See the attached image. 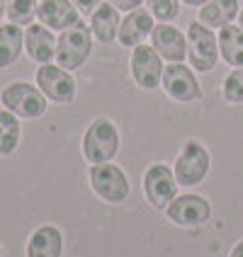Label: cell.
I'll use <instances>...</instances> for the list:
<instances>
[{
    "label": "cell",
    "mask_w": 243,
    "mask_h": 257,
    "mask_svg": "<svg viewBox=\"0 0 243 257\" xmlns=\"http://www.w3.org/2000/svg\"><path fill=\"white\" fill-rule=\"evenodd\" d=\"M90 185L93 192L107 204H122L129 197V177L119 165L100 163L90 168Z\"/></svg>",
    "instance_id": "5"
},
{
    "label": "cell",
    "mask_w": 243,
    "mask_h": 257,
    "mask_svg": "<svg viewBox=\"0 0 243 257\" xmlns=\"http://www.w3.org/2000/svg\"><path fill=\"white\" fill-rule=\"evenodd\" d=\"M25 49V32L20 25H3L0 27V68H10Z\"/></svg>",
    "instance_id": "19"
},
{
    "label": "cell",
    "mask_w": 243,
    "mask_h": 257,
    "mask_svg": "<svg viewBox=\"0 0 243 257\" xmlns=\"http://www.w3.org/2000/svg\"><path fill=\"white\" fill-rule=\"evenodd\" d=\"M22 136V128H20V116L13 114L10 109H3L0 112V156H10Z\"/></svg>",
    "instance_id": "21"
},
{
    "label": "cell",
    "mask_w": 243,
    "mask_h": 257,
    "mask_svg": "<svg viewBox=\"0 0 243 257\" xmlns=\"http://www.w3.org/2000/svg\"><path fill=\"white\" fill-rule=\"evenodd\" d=\"M143 5L158 22H173L180 15V0H143Z\"/></svg>",
    "instance_id": "24"
},
{
    "label": "cell",
    "mask_w": 243,
    "mask_h": 257,
    "mask_svg": "<svg viewBox=\"0 0 243 257\" xmlns=\"http://www.w3.org/2000/svg\"><path fill=\"white\" fill-rule=\"evenodd\" d=\"M107 3H112L119 13H131V10L143 5V0H107Z\"/></svg>",
    "instance_id": "25"
},
{
    "label": "cell",
    "mask_w": 243,
    "mask_h": 257,
    "mask_svg": "<svg viewBox=\"0 0 243 257\" xmlns=\"http://www.w3.org/2000/svg\"><path fill=\"white\" fill-rule=\"evenodd\" d=\"M129 66H131V78H134V83L141 87V90H156V87H160L166 66H163L160 54H158L151 44H139V46H134Z\"/></svg>",
    "instance_id": "7"
},
{
    "label": "cell",
    "mask_w": 243,
    "mask_h": 257,
    "mask_svg": "<svg viewBox=\"0 0 243 257\" xmlns=\"http://www.w3.org/2000/svg\"><path fill=\"white\" fill-rule=\"evenodd\" d=\"M119 143L122 136L115 121L107 116H98L90 121V126L83 134V156L90 165L110 163L119 153Z\"/></svg>",
    "instance_id": "1"
},
{
    "label": "cell",
    "mask_w": 243,
    "mask_h": 257,
    "mask_svg": "<svg viewBox=\"0 0 243 257\" xmlns=\"http://www.w3.org/2000/svg\"><path fill=\"white\" fill-rule=\"evenodd\" d=\"M37 17L51 32H63V29L78 25L83 15L78 13V8L71 0H42L37 8Z\"/></svg>",
    "instance_id": "14"
},
{
    "label": "cell",
    "mask_w": 243,
    "mask_h": 257,
    "mask_svg": "<svg viewBox=\"0 0 243 257\" xmlns=\"http://www.w3.org/2000/svg\"><path fill=\"white\" fill-rule=\"evenodd\" d=\"M93 32L83 20L73 27L63 29L56 39V63L66 71H78L93 51Z\"/></svg>",
    "instance_id": "2"
},
{
    "label": "cell",
    "mask_w": 243,
    "mask_h": 257,
    "mask_svg": "<svg viewBox=\"0 0 243 257\" xmlns=\"http://www.w3.org/2000/svg\"><path fill=\"white\" fill-rule=\"evenodd\" d=\"M37 8L39 3L37 0H8V20L13 25H20V27H29L32 20L37 17Z\"/></svg>",
    "instance_id": "22"
},
{
    "label": "cell",
    "mask_w": 243,
    "mask_h": 257,
    "mask_svg": "<svg viewBox=\"0 0 243 257\" xmlns=\"http://www.w3.org/2000/svg\"><path fill=\"white\" fill-rule=\"evenodd\" d=\"M0 102L5 109H10L13 114L22 116V119H37L46 112V95L37 85L29 83H10L0 92Z\"/></svg>",
    "instance_id": "4"
},
{
    "label": "cell",
    "mask_w": 243,
    "mask_h": 257,
    "mask_svg": "<svg viewBox=\"0 0 243 257\" xmlns=\"http://www.w3.org/2000/svg\"><path fill=\"white\" fill-rule=\"evenodd\" d=\"M209 172V153L200 141H187L175 160V180L183 187H195Z\"/></svg>",
    "instance_id": "8"
},
{
    "label": "cell",
    "mask_w": 243,
    "mask_h": 257,
    "mask_svg": "<svg viewBox=\"0 0 243 257\" xmlns=\"http://www.w3.org/2000/svg\"><path fill=\"white\" fill-rule=\"evenodd\" d=\"M231 257H243V240H241L238 245H236L233 250H231Z\"/></svg>",
    "instance_id": "28"
},
{
    "label": "cell",
    "mask_w": 243,
    "mask_h": 257,
    "mask_svg": "<svg viewBox=\"0 0 243 257\" xmlns=\"http://www.w3.org/2000/svg\"><path fill=\"white\" fill-rule=\"evenodd\" d=\"M185 37L190 66L197 73L214 71L216 61H219V37H216L214 29H209L200 20H195V22H190Z\"/></svg>",
    "instance_id": "3"
},
{
    "label": "cell",
    "mask_w": 243,
    "mask_h": 257,
    "mask_svg": "<svg viewBox=\"0 0 243 257\" xmlns=\"http://www.w3.org/2000/svg\"><path fill=\"white\" fill-rule=\"evenodd\" d=\"M5 10H8V0H0V20L5 17Z\"/></svg>",
    "instance_id": "29"
},
{
    "label": "cell",
    "mask_w": 243,
    "mask_h": 257,
    "mask_svg": "<svg viewBox=\"0 0 243 257\" xmlns=\"http://www.w3.org/2000/svg\"><path fill=\"white\" fill-rule=\"evenodd\" d=\"M219 54L233 68H241L243 66V27L241 25H226V27L219 29Z\"/></svg>",
    "instance_id": "20"
},
{
    "label": "cell",
    "mask_w": 243,
    "mask_h": 257,
    "mask_svg": "<svg viewBox=\"0 0 243 257\" xmlns=\"http://www.w3.org/2000/svg\"><path fill=\"white\" fill-rule=\"evenodd\" d=\"M221 95H224V100L229 102V104H243V66L241 68H233L224 78Z\"/></svg>",
    "instance_id": "23"
},
{
    "label": "cell",
    "mask_w": 243,
    "mask_h": 257,
    "mask_svg": "<svg viewBox=\"0 0 243 257\" xmlns=\"http://www.w3.org/2000/svg\"><path fill=\"white\" fill-rule=\"evenodd\" d=\"M238 13H241L238 0H209L200 8V22L209 29H221L226 25H233V20H238Z\"/></svg>",
    "instance_id": "18"
},
{
    "label": "cell",
    "mask_w": 243,
    "mask_h": 257,
    "mask_svg": "<svg viewBox=\"0 0 243 257\" xmlns=\"http://www.w3.org/2000/svg\"><path fill=\"white\" fill-rule=\"evenodd\" d=\"M63 235L56 226H42L29 235L27 257H61Z\"/></svg>",
    "instance_id": "17"
},
{
    "label": "cell",
    "mask_w": 243,
    "mask_h": 257,
    "mask_svg": "<svg viewBox=\"0 0 243 257\" xmlns=\"http://www.w3.org/2000/svg\"><path fill=\"white\" fill-rule=\"evenodd\" d=\"M119 25H122V17L112 3H100L95 8V13L90 15V32L102 44L115 42L117 34H119Z\"/></svg>",
    "instance_id": "16"
},
{
    "label": "cell",
    "mask_w": 243,
    "mask_h": 257,
    "mask_svg": "<svg viewBox=\"0 0 243 257\" xmlns=\"http://www.w3.org/2000/svg\"><path fill=\"white\" fill-rule=\"evenodd\" d=\"M143 192L153 209H168V204L178 197L175 170H171L163 163H153L143 175Z\"/></svg>",
    "instance_id": "10"
},
{
    "label": "cell",
    "mask_w": 243,
    "mask_h": 257,
    "mask_svg": "<svg viewBox=\"0 0 243 257\" xmlns=\"http://www.w3.org/2000/svg\"><path fill=\"white\" fill-rule=\"evenodd\" d=\"M37 85L46 95V100L56 102V104H71L75 100V80H73L71 71L61 68V66H51V63H42L37 71Z\"/></svg>",
    "instance_id": "9"
},
{
    "label": "cell",
    "mask_w": 243,
    "mask_h": 257,
    "mask_svg": "<svg viewBox=\"0 0 243 257\" xmlns=\"http://www.w3.org/2000/svg\"><path fill=\"white\" fill-rule=\"evenodd\" d=\"M25 51L34 63H51V58H56V37L49 27L39 25H29L25 32Z\"/></svg>",
    "instance_id": "15"
},
{
    "label": "cell",
    "mask_w": 243,
    "mask_h": 257,
    "mask_svg": "<svg viewBox=\"0 0 243 257\" xmlns=\"http://www.w3.org/2000/svg\"><path fill=\"white\" fill-rule=\"evenodd\" d=\"M153 27H156V17L146 10V5H141V8H136V10H131V13L124 15V20H122V25H119L117 42L122 44V46L134 49V46L143 44L151 37Z\"/></svg>",
    "instance_id": "13"
},
{
    "label": "cell",
    "mask_w": 243,
    "mask_h": 257,
    "mask_svg": "<svg viewBox=\"0 0 243 257\" xmlns=\"http://www.w3.org/2000/svg\"><path fill=\"white\" fill-rule=\"evenodd\" d=\"M71 3L78 8V13L80 15H93L95 13V8L100 5L102 0H71Z\"/></svg>",
    "instance_id": "26"
},
{
    "label": "cell",
    "mask_w": 243,
    "mask_h": 257,
    "mask_svg": "<svg viewBox=\"0 0 243 257\" xmlns=\"http://www.w3.org/2000/svg\"><path fill=\"white\" fill-rule=\"evenodd\" d=\"M180 3H185L190 8H202V5H207L209 0H180Z\"/></svg>",
    "instance_id": "27"
},
{
    "label": "cell",
    "mask_w": 243,
    "mask_h": 257,
    "mask_svg": "<svg viewBox=\"0 0 243 257\" xmlns=\"http://www.w3.org/2000/svg\"><path fill=\"white\" fill-rule=\"evenodd\" d=\"M148 39L166 63H183L187 58V37L171 22H158Z\"/></svg>",
    "instance_id": "12"
},
{
    "label": "cell",
    "mask_w": 243,
    "mask_h": 257,
    "mask_svg": "<svg viewBox=\"0 0 243 257\" xmlns=\"http://www.w3.org/2000/svg\"><path fill=\"white\" fill-rule=\"evenodd\" d=\"M238 25L243 27V8H241V13H238Z\"/></svg>",
    "instance_id": "30"
},
{
    "label": "cell",
    "mask_w": 243,
    "mask_h": 257,
    "mask_svg": "<svg viewBox=\"0 0 243 257\" xmlns=\"http://www.w3.org/2000/svg\"><path fill=\"white\" fill-rule=\"evenodd\" d=\"M168 218L175 226H202L204 221H209L212 206L209 201L200 194H180L168 204Z\"/></svg>",
    "instance_id": "11"
},
{
    "label": "cell",
    "mask_w": 243,
    "mask_h": 257,
    "mask_svg": "<svg viewBox=\"0 0 243 257\" xmlns=\"http://www.w3.org/2000/svg\"><path fill=\"white\" fill-rule=\"evenodd\" d=\"M160 87L166 90L171 100L180 102V104H192L202 97V87L195 75V68H190L185 63H168L163 71Z\"/></svg>",
    "instance_id": "6"
}]
</instances>
